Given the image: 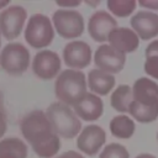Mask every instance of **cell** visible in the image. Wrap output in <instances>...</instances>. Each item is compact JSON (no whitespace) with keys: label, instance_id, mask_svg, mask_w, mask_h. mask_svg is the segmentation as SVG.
Listing matches in <instances>:
<instances>
[{"label":"cell","instance_id":"1","mask_svg":"<svg viewBox=\"0 0 158 158\" xmlns=\"http://www.w3.org/2000/svg\"><path fill=\"white\" fill-rule=\"evenodd\" d=\"M21 133L41 158L54 157L60 148L59 136L54 132L49 120L42 110L28 112L20 122Z\"/></svg>","mask_w":158,"mask_h":158},{"label":"cell","instance_id":"2","mask_svg":"<svg viewBox=\"0 0 158 158\" xmlns=\"http://www.w3.org/2000/svg\"><path fill=\"white\" fill-rule=\"evenodd\" d=\"M86 77L81 70L65 69L56 79L54 93L60 102L74 106L86 95Z\"/></svg>","mask_w":158,"mask_h":158},{"label":"cell","instance_id":"3","mask_svg":"<svg viewBox=\"0 0 158 158\" xmlns=\"http://www.w3.org/2000/svg\"><path fill=\"white\" fill-rule=\"evenodd\" d=\"M46 116L54 132L63 138H74L81 131V122L78 116L69 106L60 101L52 102L46 110Z\"/></svg>","mask_w":158,"mask_h":158},{"label":"cell","instance_id":"4","mask_svg":"<svg viewBox=\"0 0 158 158\" xmlns=\"http://www.w3.org/2000/svg\"><path fill=\"white\" fill-rule=\"evenodd\" d=\"M54 38V28L51 20L43 14H35L30 17L25 28L26 42L36 48L41 49L52 43Z\"/></svg>","mask_w":158,"mask_h":158},{"label":"cell","instance_id":"5","mask_svg":"<svg viewBox=\"0 0 158 158\" xmlns=\"http://www.w3.org/2000/svg\"><path fill=\"white\" fill-rule=\"evenodd\" d=\"M52 22L57 33L65 40L77 38L84 32V17L77 10L59 9L53 14Z\"/></svg>","mask_w":158,"mask_h":158},{"label":"cell","instance_id":"6","mask_svg":"<svg viewBox=\"0 0 158 158\" xmlns=\"http://www.w3.org/2000/svg\"><path fill=\"white\" fill-rule=\"evenodd\" d=\"M28 64L30 52L22 43L11 42L6 44L0 53V65L11 75L22 74L28 68Z\"/></svg>","mask_w":158,"mask_h":158},{"label":"cell","instance_id":"7","mask_svg":"<svg viewBox=\"0 0 158 158\" xmlns=\"http://www.w3.org/2000/svg\"><path fill=\"white\" fill-rule=\"evenodd\" d=\"M27 11L20 5H11L0 12V31L6 40H15L20 36Z\"/></svg>","mask_w":158,"mask_h":158},{"label":"cell","instance_id":"8","mask_svg":"<svg viewBox=\"0 0 158 158\" xmlns=\"http://www.w3.org/2000/svg\"><path fill=\"white\" fill-rule=\"evenodd\" d=\"M94 63L98 69L109 74H116L123 69L126 54L116 51L110 44H101L94 53Z\"/></svg>","mask_w":158,"mask_h":158},{"label":"cell","instance_id":"9","mask_svg":"<svg viewBox=\"0 0 158 158\" xmlns=\"http://www.w3.org/2000/svg\"><path fill=\"white\" fill-rule=\"evenodd\" d=\"M60 58L59 56L49 49H42L36 53L32 60L33 73L43 80H51L59 74L60 70Z\"/></svg>","mask_w":158,"mask_h":158},{"label":"cell","instance_id":"10","mask_svg":"<svg viewBox=\"0 0 158 158\" xmlns=\"http://www.w3.org/2000/svg\"><path fill=\"white\" fill-rule=\"evenodd\" d=\"M63 59L70 69H84L91 62V48L84 41H72L63 49Z\"/></svg>","mask_w":158,"mask_h":158},{"label":"cell","instance_id":"11","mask_svg":"<svg viewBox=\"0 0 158 158\" xmlns=\"http://www.w3.org/2000/svg\"><path fill=\"white\" fill-rule=\"evenodd\" d=\"M106 141V133L104 128L98 125H88L81 128L78 138L77 147L80 152L88 156H95Z\"/></svg>","mask_w":158,"mask_h":158},{"label":"cell","instance_id":"12","mask_svg":"<svg viewBox=\"0 0 158 158\" xmlns=\"http://www.w3.org/2000/svg\"><path fill=\"white\" fill-rule=\"evenodd\" d=\"M117 26V21L105 10L95 11L88 22V32L95 42L107 41L109 35Z\"/></svg>","mask_w":158,"mask_h":158},{"label":"cell","instance_id":"13","mask_svg":"<svg viewBox=\"0 0 158 158\" xmlns=\"http://www.w3.org/2000/svg\"><path fill=\"white\" fill-rule=\"evenodd\" d=\"M130 23L141 40L148 41L158 36V14L156 12L141 10L132 16Z\"/></svg>","mask_w":158,"mask_h":158},{"label":"cell","instance_id":"14","mask_svg":"<svg viewBox=\"0 0 158 158\" xmlns=\"http://www.w3.org/2000/svg\"><path fill=\"white\" fill-rule=\"evenodd\" d=\"M132 96L133 101L144 107L158 109V84L152 79H137L132 86Z\"/></svg>","mask_w":158,"mask_h":158},{"label":"cell","instance_id":"15","mask_svg":"<svg viewBox=\"0 0 158 158\" xmlns=\"http://www.w3.org/2000/svg\"><path fill=\"white\" fill-rule=\"evenodd\" d=\"M107 41L112 48L122 53L135 52L139 46V37L136 32L127 27H116L111 31Z\"/></svg>","mask_w":158,"mask_h":158},{"label":"cell","instance_id":"16","mask_svg":"<svg viewBox=\"0 0 158 158\" xmlns=\"http://www.w3.org/2000/svg\"><path fill=\"white\" fill-rule=\"evenodd\" d=\"M73 109L78 118H81L84 121H95L101 117L104 112V102L98 95L86 93V95L79 102H77Z\"/></svg>","mask_w":158,"mask_h":158},{"label":"cell","instance_id":"17","mask_svg":"<svg viewBox=\"0 0 158 158\" xmlns=\"http://www.w3.org/2000/svg\"><path fill=\"white\" fill-rule=\"evenodd\" d=\"M89 89L98 95H107L115 86V77L100 69H91L86 79Z\"/></svg>","mask_w":158,"mask_h":158},{"label":"cell","instance_id":"18","mask_svg":"<svg viewBox=\"0 0 158 158\" xmlns=\"http://www.w3.org/2000/svg\"><path fill=\"white\" fill-rule=\"evenodd\" d=\"M135 121L126 115H118L110 121V132L114 137L121 139H128L135 133Z\"/></svg>","mask_w":158,"mask_h":158},{"label":"cell","instance_id":"19","mask_svg":"<svg viewBox=\"0 0 158 158\" xmlns=\"http://www.w3.org/2000/svg\"><path fill=\"white\" fill-rule=\"evenodd\" d=\"M0 158H27V146L16 137L0 141Z\"/></svg>","mask_w":158,"mask_h":158},{"label":"cell","instance_id":"20","mask_svg":"<svg viewBox=\"0 0 158 158\" xmlns=\"http://www.w3.org/2000/svg\"><path fill=\"white\" fill-rule=\"evenodd\" d=\"M132 101H133L132 88H130L126 84L118 85L114 90V93L111 94V98H110L111 106L118 112H128L130 105Z\"/></svg>","mask_w":158,"mask_h":158},{"label":"cell","instance_id":"21","mask_svg":"<svg viewBox=\"0 0 158 158\" xmlns=\"http://www.w3.org/2000/svg\"><path fill=\"white\" fill-rule=\"evenodd\" d=\"M144 56V72L149 77L158 79V40L152 41L146 47Z\"/></svg>","mask_w":158,"mask_h":158},{"label":"cell","instance_id":"22","mask_svg":"<svg viewBox=\"0 0 158 158\" xmlns=\"http://www.w3.org/2000/svg\"><path fill=\"white\" fill-rule=\"evenodd\" d=\"M128 114L137 120L141 123H148L153 122L158 118V109H151V107H144L136 101H132L130 105Z\"/></svg>","mask_w":158,"mask_h":158},{"label":"cell","instance_id":"23","mask_svg":"<svg viewBox=\"0 0 158 158\" xmlns=\"http://www.w3.org/2000/svg\"><path fill=\"white\" fill-rule=\"evenodd\" d=\"M107 9L118 17H127L137 6L135 0H107Z\"/></svg>","mask_w":158,"mask_h":158},{"label":"cell","instance_id":"24","mask_svg":"<svg viewBox=\"0 0 158 158\" xmlns=\"http://www.w3.org/2000/svg\"><path fill=\"white\" fill-rule=\"evenodd\" d=\"M99 158H130V153L125 146L120 143H110L101 151Z\"/></svg>","mask_w":158,"mask_h":158},{"label":"cell","instance_id":"25","mask_svg":"<svg viewBox=\"0 0 158 158\" xmlns=\"http://www.w3.org/2000/svg\"><path fill=\"white\" fill-rule=\"evenodd\" d=\"M7 128V122H6V114H5V109H4V100H2V95L0 93V138L5 135Z\"/></svg>","mask_w":158,"mask_h":158},{"label":"cell","instance_id":"26","mask_svg":"<svg viewBox=\"0 0 158 158\" xmlns=\"http://www.w3.org/2000/svg\"><path fill=\"white\" fill-rule=\"evenodd\" d=\"M138 5L148 10H158V0H139Z\"/></svg>","mask_w":158,"mask_h":158},{"label":"cell","instance_id":"27","mask_svg":"<svg viewBox=\"0 0 158 158\" xmlns=\"http://www.w3.org/2000/svg\"><path fill=\"white\" fill-rule=\"evenodd\" d=\"M56 158H84V157L80 153L75 152V151H67V152L62 153L60 156H58Z\"/></svg>","mask_w":158,"mask_h":158},{"label":"cell","instance_id":"28","mask_svg":"<svg viewBox=\"0 0 158 158\" xmlns=\"http://www.w3.org/2000/svg\"><path fill=\"white\" fill-rule=\"evenodd\" d=\"M57 5L60 7H75L78 5H80V1H73V2H62V1H57Z\"/></svg>","mask_w":158,"mask_h":158},{"label":"cell","instance_id":"29","mask_svg":"<svg viewBox=\"0 0 158 158\" xmlns=\"http://www.w3.org/2000/svg\"><path fill=\"white\" fill-rule=\"evenodd\" d=\"M136 158H156V157L153 154H149V153H141Z\"/></svg>","mask_w":158,"mask_h":158},{"label":"cell","instance_id":"30","mask_svg":"<svg viewBox=\"0 0 158 158\" xmlns=\"http://www.w3.org/2000/svg\"><path fill=\"white\" fill-rule=\"evenodd\" d=\"M7 4H9V0H0V9L5 7Z\"/></svg>","mask_w":158,"mask_h":158},{"label":"cell","instance_id":"31","mask_svg":"<svg viewBox=\"0 0 158 158\" xmlns=\"http://www.w3.org/2000/svg\"><path fill=\"white\" fill-rule=\"evenodd\" d=\"M85 4H88V5H91V6H95V5H98V4H100V1H95V2H90V1H85Z\"/></svg>","mask_w":158,"mask_h":158},{"label":"cell","instance_id":"32","mask_svg":"<svg viewBox=\"0 0 158 158\" xmlns=\"http://www.w3.org/2000/svg\"><path fill=\"white\" fill-rule=\"evenodd\" d=\"M0 46H1V40H0Z\"/></svg>","mask_w":158,"mask_h":158},{"label":"cell","instance_id":"33","mask_svg":"<svg viewBox=\"0 0 158 158\" xmlns=\"http://www.w3.org/2000/svg\"><path fill=\"white\" fill-rule=\"evenodd\" d=\"M157 139H158V133H157Z\"/></svg>","mask_w":158,"mask_h":158}]
</instances>
